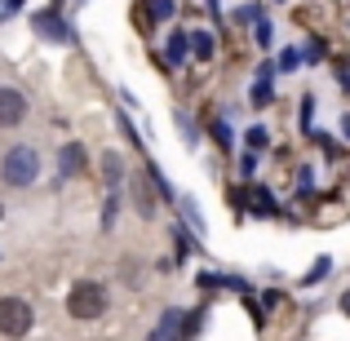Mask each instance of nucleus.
Segmentation results:
<instances>
[{
  "mask_svg": "<svg viewBox=\"0 0 350 341\" xmlns=\"http://www.w3.org/2000/svg\"><path fill=\"white\" fill-rule=\"evenodd\" d=\"M342 133H346V137H350V115H346V120H342Z\"/></svg>",
  "mask_w": 350,
  "mask_h": 341,
  "instance_id": "20",
  "label": "nucleus"
},
{
  "mask_svg": "<svg viewBox=\"0 0 350 341\" xmlns=\"http://www.w3.org/2000/svg\"><path fill=\"white\" fill-rule=\"evenodd\" d=\"M342 315H350V288L342 292Z\"/></svg>",
  "mask_w": 350,
  "mask_h": 341,
  "instance_id": "19",
  "label": "nucleus"
},
{
  "mask_svg": "<svg viewBox=\"0 0 350 341\" xmlns=\"http://www.w3.org/2000/svg\"><path fill=\"white\" fill-rule=\"evenodd\" d=\"M213 137H217L222 146H231V128H226V124H217V120H213Z\"/></svg>",
  "mask_w": 350,
  "mask_h": 341,
  "instance_id": "17",
  "label": "nucleus"
},
{
  "mask_svg": "<svg viewBox=\"0 0 350 341\" xmlns=\"http://www.w3.org/2000/svg\"><path fill=\"white\" fill-rule=\"evenodd\" d=\"M36 178H40V151H36V146H27V142L9 146L5 160H0V182H5V187H14V191H27Z\"/></svg>",
  "mask_w": 350,
  "mask_h": 341,
  "instance_id": "1",
  "label": "nucleus"
},
{
  "mask_svg": "<svg viewBox=\"0 0 350 341\" xmlns=\"http://www.w3.org/2000/svg\"><path fill=\"white\" fill-rule=\"evenodd\" d=\"M27 120V94L14 85H0V128H18Z\"/></svg>",
  "mask_w": 350,
  "mask_h": 341,
  "instance_id": "4",
  "label": "nucleus"
},
{
  "mask_svg": "<svg viewBox=\"0 0 350 341\" xmlns=\"http://www.w3.org/2000/svg\"><path fill=\"white\" fill-rule=\"evenodd\" d=\"M107 301H111L107 284L76 279V284H71V292H67V315L71 319H103L107 315Z\"/></svg>",
  "mask_w": 350,
  "mask_h": 341,
  "instance_id": "2",
  "label": "nucleus"
},
{
  "mask_svg": "<svg viewBox=\"0 0 350 341\" xmlns=\"http://www.w3.org/2000/svg\"><path fill=\"white\" fill-rule=\"evenodd\" d=\"M328 271H333V262H328V257H319V262L315 266H310V275H306V284H319V279H324V275Z\"/></svg>",
  "mask_w": 350,
  "mask_h": 341,
  "instance_id": "14",
  "label": "nucleus"
},
{
  "mask_svg": "<svg viewBox=\"0 0 350 341\" xmlns=\"http://www.w3.org/2000/svg\"><path fill=\"white\" fill-rule=\"evenodd\" d=\"M80 169H85V146L80 142L62 146V178H71V173H80Z\"/></svg>",
  "mask_w": 350,
  "mask_h": 341,
  "instance_id": "8",
  "label": "nucleus"
},
{
  "mask_svg": "<svg viewBox=\"0 0 350 341\" xmlns=\"http://www.w3.org/2000/svg\"><path fill=\"white\" fill-rule=\"evenodd\" d=\"M31 23H36V31H40L44 40H53V44H67V40H71V27L62 23L58 9H40V14H36Z\"/></svg>",
  "mask_w": 350,
  "mask_h": 341,
  "instance_id": "5",
  "label": "nucleus"
},
{
  "mask_svg": "<svg viewBox=\"0 0 350 341\" xmlns=\"http://www.w3.org/2000/svg\"><path fill=\"white\" fill-rule=\"evenodd\" d=\"M173 324H178V310H169V315L160 319V328H155L151 341H173Z\"/></svg>",
  "mask_w": 350,
  "mask_h": 341,
  "instance_id": "13",
  "label": "nucleus"
},
{
  "mask_svg": "<svg viewBox=\"0 0 350 341\" xmlns=\"http://www.w3.org/2000/svg\"><path fill=\"white\" fill-rule=\"evenodd\" d=\"M191 53H196V58H213V53H217V40H213V36H208V31H191Z\"/></svg>",
  "mask_w": 350,
  "mask_h": 341,
  "instance_id": "10",
  "label": "nucleus"
},
{
  "mask_svg": "<svg viewBox=\"0 0 350 341\" xmlns=\"http://www.w3.org/2000/svg\"><path fill=\"white\" fill-rule=\"evenodd\" d=\"M155 195H160V191L146 187V173H137V178H133V208H137L142 217H151V213H155Z\"/></svg>",
  "mask_w": 350,
  "mask_h": 341,
  "instance_id": "6",
  "label": "nucleus"
},
{
  "mask_svg": "<svg viewBox=\"0 0 350 341\" xmlns=\"http://www.w3.org/2000/svg\"><path fill=\"white\" fill-rule=\"evenodd\" d=\"M337 80H342V89L350 94V58H337Z\"/></svg>",
  "mask_w": 350,
  "mask_h": 341,
  "instance_id": "15",
  "label": "nucleus"
},
{
  "mask_svg": "<svg viewBox=\"0 0 350 341\" xmlns=\"http://www.w3.org/2000/svg\"><path fill=\"white\" fill-rule=\"evenodd\" d=\"M0 222H5V204H0Z\"/></svg>",
  "mask_w": 350,
  "mask_h": 341,
  "instance_id": "21",
  "label": "nucleus"
},
{
  "mask_svg": "<svg viewBox=\"0 0 350 341\" xmlns=\"http://www.w3.org/2000/svg\"><path fill=\"white\" fill-rule=\"evenodd\" d=\"M248 146H266V128H253V133H248Z\"/></svg>",
  "mask_w": 350,
  "mask_h": 341,
  "instance_id": "18",
  "label": "nucleus"
},
{
  "mask_svg": "<svg viewBox=\"0 0 350 341\" xmlns=\"http://www.w3.org/2000/svg\"><path fill=\"white\" fill-rule=\"evenodd\" d=\"M178 128L187 133V142H196V124H191V115H187V111H178Z\"/></svg>",
  "mask_w": 350,
  "mask_h": 341,
  "instance_id": "16",
  "label": "nucleus"
},
{
  "mask_svg": "<svg viewBox=\"0 0 350 341\" xmlns=\"http://www.w3.org/2000/svg\"><path fill=\"white\" fill-rule=\"evenodd\" d=\"M146 9H151V23H164V18H173V0H146Z\"/></svg>",
  "mask_w": 350,
  "mask_h": 341,
  "instance_id": "12",
  "label": "nucleus"
},
{
  "mask_svg": "<svg viewBox=\"0 0 350 341\" xmlns=\"http://www.w3.org/2000/svg\"><path fill=\"white\" fill-rule=\"evenodd\" d=\"M187 53H191V36L187 31H173L169 36V53H164V58H169V67H182V62H187Z\"/></svg>",
  "mask_w": 350,
  "mask_h": 341,
  "instance_id": "7",
  "label": "nucleus"
},
{
  "mask_svg": "<svg viewBox=\"0 0 350 341\" xmlns=\"http://www.w3.org/2000/svg\"><path fill=\"white\" fill-rule=\"evenodd\" d=\"M253 103H257V107H266V103H271V67H266L262 76H257V89H253Z\"/></svg>",
  "mask_w": 350,
  "mask_h": 341,
  "instance_id": "11",
  "label": "nucleus"
},
{
  "mask_svg": "<svg viewBox=\"0 0 350 341\" xmlns=\"http://www.w3.org/2000/svg\"><path fill=\"white\" fill-rule=\"evenodd\" d=\"M31 324H36L31 301H23V297H0V337L23 341L27 333H31Z\"/></svg>",
  "mask_w": 350,
  "mask_h": 341,
  "instance_id": "3",
  "label": "nucleus"
},
{
  "mask_svg": "<svg viewBox=\"0 0 350 341\" xmlns=\"http://www.w3.org/2000/svg\"><path fill=\"white\" fill-rule=\"evenodd\" d=\"M103 173H107V182H111V191H120V182H124V160H120V151H107Z\"/></svg>",
  "mask_w": 350,
  "mask_h": 341,
  "instance_id": "9",
  "label": "nucleus"
}]
</instances>
